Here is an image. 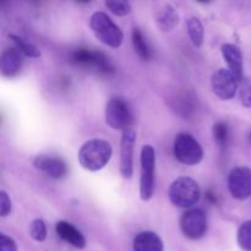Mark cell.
<instances>
[{"mask_svg":"<svg viewBox=\"0 0 251 251\" xmlns=\"http://www.w3.org/2000/svg\"><path fill=\"white\" fill-rule=\"evenodd\" d=\"M228 189L235 200H247L251 196V169L235 167L228 176Z\"/></svg>","mask_w":251,"mask_h":251,"instance_id":"8","label":"cell"},{"mask_svg":"<svg viewBox=\"0 0 251 251\" xmlns=\"http://www.w3.org/2000/svg\"><path fill=\"white\" fill-rule=\"evenodd\" d=\"M22 68V53L19 49L7 48L2 51L0 59V71L5 77H14Z\"/></svg>","mask_w":251,"mask_h":251,"instance_id":"12","label":"cell"},{"mask_svg":"<svg viewBox=\"0 0 251 251\" xmlns=\"http://www.w3.org/2000/svg\"><path fill=\"white\" fill-rule=\"evenodd\" d=\"M33 166L53 179H61L68 173V168L63 159L54 157L37 156L33 159Z\"/></svg>","mask_w":251,"mask_h":251,"instance_id":"11","label":"cell"},{"mask_svg":"<svg viewBox=\"0 0 251 251\" xmlns=\"http://www.w3.org/2000/svg\"><path fill=\"white\" fill-rule=\"evenodd\" d=\"M132 44H134L135 51L142 60H150L152 56L151 49L149 44L145 41V37L139 28H134L132 31Z\"/></svg>","mask_w":251,"mask_h":251,"instance_id":"18","label":"cell"},{"mask_svg":"<svg viewBox=\"0 0 251 251\" xmlns=\"http://www.w3.org/2000/svg\"><path fill=\"white\" fill-rule=\"evenodd\" d=\"M56 234L64 240V242L69 243L73 247L78 248V249H83L86 247V239L82 235V233L78 229H76L71 223L65 222V221H60L56 223L55 226Z\"/></svg>","mask_w":251,"mask_h":251,"instance_id":"14","label":"cell"},{"mask_svg":"<svg viewBox=\"0 0 251 251\" xmlns=\"http://www.w3.org/2000/svg\"><path fill=\"white\" fill-rule=\"evenodd\" d=\"M238 83L239 81L237 80V77L226 69H220L213 73L211 78L213 93L222 100H232L234 97L238 90Z\"/></svg>","mask_w":251,"mask_h":251,"instance_id":"9","label":"cell"},{"mask_svg":"<svg viewBox=\"0 0 251 251\" xmlns=\"http://www.w3.org/2000/svg\"><path fill=\"white\" fill-rule=\"evenodd\" d=\"M213 137H215V141L217 142L220 147H225L227 144L228 140V126L226 123H217L213 126Z\"/></svg>","mask_w":251,"mask_h":251,"instance_id":"24","label":"cell"},{"mask_svg":"<svg viewBox=\"0 0 251 251\" xmlns=\"http://www.w3.org/2000/svg\"><path fill=\"white\" fill-rule=\"evenodd\" d=\"M174 156L180 163L195 166L203 157V150L194 136L186 132L176 135L174 140Z\"/></svg>","mask_w":251,"mask_h":251,"instance_id":"5","label":"cell"},{"mask_svg":"<svg viewBox=\"0 0 251 251\" xmlns=\"http://www.w3.org/2000/svg\"><path fill=\"white\" fill-rule=\"evenodd\" d=\"M222 55L225 58L226 63L228 64V68H229V71L233 74V75L237 77V80L242 81L244 78L243 76V54L242 50L238 48L234 44H223L222 48Z\"/></svg>","mask_w":251,"mask_h":251,"instance_id":"13","label":"cell"},{"mask_svg":"<svg viewBox=\"0 0 251 251\" xmlns=\"http://www.w3.org/2000/svg\"><path fill=\"white\" fill-rule=\"evenodd\" d=\"M134 251H163V242L153 232H141L134 239Z\"/></svg>","mask_w":251,"mask_h":251,"instance_id":"15","label":"cell"},{"mask_svg":"<svg viewBox=\"0 0 251 251\" xmlns=\"http://www.w3.org/2000/svg\"><path fill=\"white\" fill-rule=\"evenodd\" d=\"M90 26L96 38L103 44L112 48L122 46L124 34L119 26L113 22V20L103 11H96L90 19Z\"/></svg>","mask_w":251,"mask_h":251,"instance_id":"2","label":"cell"},{"mask_svg":"<svg viewBox=\"0 0 251 251\" xmlns=\"http://www.w3.org/2000/svg\"><path fill=\"white\" fill-rule=\"evenodd\" d=\"M136 134L132 129L123 132L122 145H120V174L124 179L132 176V156H134V145Z\"/></svg>","mask_w":251,"mask_h":251,"instance_id":"10","label":"cell"},{"mask_svg":"<svg viewBox=\"0 0 251 251\" xmlns=\"http://www.w3.org/2000/svg\"><path fill=\"white\" fill-rule=\"evenodd\" d=\"M11 212V200L4 190L0 191V216L6 217Z\"/></svg>","mask_w":251,"mask_h":251,"instance_id":"25","label":"cell"},{"mask_svg":"<svg viewBox=\"0 0 251 251\" xmlns=\"http://www.w3.org/2000/svg\"><path fill=\"white\" fill-rule=\"evenodd\" d=\"M105 6L110 10L117 16H125L131 10V5L129 1H124V0H107L105 1Z\"/></svg>","mask_w":251,"mask_h":251,"instance_id":"22","label":"cell"},{"mask_svg":"<svg viewBox=\"0 0 251 251\" xmlns=\"http://www.w3.org/2000/svg\"><path fill=\"white\" fill-rule=\"evenodd\" d=\"M0 251H17L16 243L6 234H0Z\"/></svg>","mask_w":251,"mask_h":251,"instance_id":"26","label":"cell"},{"mask_svg":"<svg viewBox=\"0 0 251 251\" xmlns=\"http://www.w3.org/2000/svg\"><path fill=\"white\" fill-rule=\"evenodd\" d=\"M186 27H188V33L190 37L191 42L195 47H201L203 43V26L200 20L195 16L189 17L186 21Z\"/></svg>","mask_w":251,"mask_h":251,"instance_id":"17","label":"cell"},{"mask_svg":"<svg viewBox=\"0 0 251 251\" xmlns=\"http://www.w3.org/2000/svg\"><path fill=\"white\" fill-rule=\"evenodd\" d=\"M29 235L36 242H44L47 238L46 223L39 218L32 221L31 225H29Z\"/></svg>","mask_w":251,"mask_h":251,"instance_id":"21","label":"cell"},{"mask_svg":"<svg viewBox=\"0 0 251 251\" xmlns=\"http://www.w3.org/2000/svg\"><path fill=\"white\" fill-rule=\"evenodd\" d=\"M154 167L156 153L151 145H145L141 150V176H140V198L149 201L154 193Z\"/></svg>","mask_w":251,"mask_h":251,"instance_id":"4","label":"cell"},{"mask_svg":"<svg viewBox=\"0 0 251 251\" xmlns=\"http://www.w3.org/2000/svg\"><path fill=\"white\" fill-rule=\"evenodd\" d=\"M112 153L113 150L109 142L100 139H92L81 146L77 158L83 169L97 172L107 166Z\"/></svg>","mask_w":251,"mask_h":251,"instance_id":"1","label":"cell"},{"mask_svg":"<svg viewBox=\"0 0 251 251\" xmlns=\"http://www.w3.org/2000/svg\"><path fill=\"white\" fill-rule=\"evenodd\" d=\"M200 195L199 184L189 176L178 178L169 188V200L174 206L181 208H189L198 203Z\"/></svg>","mask_w":251,"mask_h":251,"instance_id":"3","label":"cell"},{"mask_svg":"<svg viewBox=\"0 0 251 251\" xmlns=\"http://www.w3.org/2000/svg\"><path fill=\"white\" fill-rule=\"evenodd\" d=\"M156 22L162 31H171L179 22L178 11L171 4H163L157 10Z\"/></svg>","mask_w":251,"mask_h":251,"instance_id":"16","label":"cell"},{"mask_svg":"<svg viewBox=\"0 0 251 251\" xmlns=\"http://www.w3.org/2000/svg\"><path fill=\"white\" fill-rule=\"evenodd\" d=\"M105 123L112 129L126 131L134 123L129 104L122 98H112L105 105Z\"/></svg>","mask_w":251,"mask_h":251,"instance_id":"6","label":"cell"},{"mask_svg":"<svg viewBox=\"0 0 251 251\" xmlns=\"http://www.w3.org/2000/svg\"><path fill=\"white\" fill-rule=\"evenodd\" d=\"M9 38L14 42L16 48L19 49L24 55L29 56V58H38V56H41V50H39L34 44L25 41L24 38L16 36V34H9Z\"/></svg>","mask_w":251,"mask_h":251,"instance_id":"19","label":"cell"},{"mask_svg":"<svg viewBox=\"0 0 251 251\" xmlns=\"http://www.w3.org/2000/svg\"><path fill=\"white\" fill-rule=\"evenodd\" d=\"M238 244L244 251H251V220L240 226L238 230Z\"/></svg>","mask_w":251,"mask_h":251,"instance_id":"20","label":"cell"},{"mask_svg":"<svg viewBox=\"0 0 251 251\" xmlns=\"http://www.w3.org/2000/svg\"><path fill=\"white\" fill-rule=\"evenodd\" d=\"M180 229L189 239H200L207 230L206 215L200 208H190L180 218Z\"/></svg>","mask_w":251,"mask_h":251,"instance_id":"7","label":"cell"},{"mask_svg":"<svg viewBox=\"0 0 251 251\" xmlns=\"http://www.w3.org/2000/svg\"><path fill=\"white\" fill-rule=\"evenodd\" d=\"M239 83L240 102H242V104L245 108H251V80L248 77H244Z\"/></svg>","mask_w":251,"mask_h":251,"instance_id":"23","label":"cell"}]
</instances>
